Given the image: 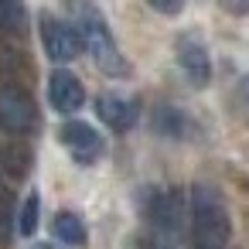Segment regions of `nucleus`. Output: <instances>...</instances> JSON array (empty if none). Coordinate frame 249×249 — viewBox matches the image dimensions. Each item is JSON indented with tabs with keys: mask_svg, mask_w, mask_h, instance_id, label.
<instances>
[{
	"mask_svg": "<svg viewBox=\"0 0 249 249\" xmlns=\"http://www.w3.org/2000/svg\"><path fill=\"white\" fill-rule=\"evenodd\" d=\"M191 246L195 249H225L229 246V208L222 201V195L208 184H195L191 188Z\"/></svg>",
	"mask_w": 249,
	"mask_h": 249,
	"instance_id": "f257e3e1",
	"label": "nucleus"
},
{
	"mask_svg": "<svg viewBox=\"0 0 249 249\" xmlns=\"http://www.w3.org/2000/svg\"><path fill=\"white\" fill-rule=\"evenodd\" d=\"M96 113H99V120H103L109 130H116V133H126V130H133V123H137V106H133L126 96H116V92L99 96V99H96Z\"/></svg>",
	"mask_w": 249,
	"mask_h": 249,
	"instance_id": "1a4fd4ad",
	"label": "nucleus"
},
{
	"mask_svg": "<svg viewBox=\"0 0 249 249\" xmlns=\"http://www.w3.org/2000/svg\"><path fill=\"white\" fill-rule=\"evenodd\" d=\"M79 35H82V45L92 52L96 65L106 72V75H126V62L120 55V45L109 31V24L99 18V11L92 7H79Z\"/></svg>",
	"mask_w": 249,
	"mask_h": 249,
	"instance_id": "7ed1b4c3",
	"label": "nucleus"
},
{
	"mask_svg": "<svg viewBox=\"0 0 249 249\" xmlns=\"http://www.w3.org/2000/svg\"><path fill=\"white\" fill-rule=\"evenodd\" d=\"M178 65L184 72V79L195 86V89H205L208 79H212V58H208V48L198 35H181L178 38Z\"/></svg>",
	"mask_w": 249,
	"mask_h": 249,
	"instance_id": "0eeeda50",
	"label": "nucleus"
},
{
	"mask_svg": "<svg viewBox=\"0 0 249 249\" xmlns=\"http://www.w3.org/2000/svg\"><path fill=\"white\" fill-rule=\"evenodd\" d=\"M52 232H55V239H62L65 246H86V242H89V229H86V222H82L75 212H58V215L52 218Z\"/></svg>",
	"mask_w": 249,
	"mask_h": 249,
	"instance_id": "9d476101",
	"label": "nucleus"
},
{
	"mask_svg": "<svg viewBox=\"0 0 249 249\" xmlns=\"http://www.w3.org/2000/svg\"><path fill=\"white\" fill-rule=\"evenodd\" d=\"M38 208H41V201H38V195L31 191L28 201H24V208H21V215H18L21 235H35V229H38Z\"/></svg>",
	"mask_w": 249,
	"mask_h": 249,
	"instance_id": "f8f14e48",
	"label": "nucleus"
},
{
	"mask_svg": "<svg viewBox=\"0 0 249 249\" xmlns=\"http://www.w3.org/2000/svg\"><path fill=\"white\" fill-rule=\"evenodd\" d=\"M48 99H52V109H58L62 116H72V113L82 109L86 89H82V82H79L72 72L58 69V72L48 75Z\"/></svg>",
	"mask_w": 249,
	"mask_h": 249,
	"instance_id": "6e6552de",
	"label": "nucleus"
},
{
	"mask_svg": "<svg viewBox=\"0 0 249 249\" xmlns=\"http://www.w3.org/2000/svg\"><path fill=\"white\" fill-rule=\"evenodd\" d=\"M58 140H62V147L72 154L75 164H96V160L103 157V137H99L89 123H82V120H69V123L58 130Z\"/></svg>",
	"mask_w": 249,
	"mask_h": 249,
	"instance_id": "423d86ee",
	"label": "nucleus"
},
{
	"mask_svg": "<svg viewBox=\"0 0 249 249\" xmlns=\"http://www.w3.org/2000/svg\"><path fill=\"white\" fill-rule=\"evenodd\" d=\"M41 45H45V52H48L52 62H72L82 52V35L69 21L41 14Z\"/></svg>",
	"mask_w": 249,
	"mask_h": 249,
	"instance_id": "20e7f679",
	"label": "nucleus"
},
{
	"mask_svg": "<svg viewBox=\"0 0 249 249\" xmlns=\"http://www.w3.org/2000/svg\"><path fill=\"white\" fill-rule=\"evenodd\" d=\"M150 242L157 249H184L188 235V201L181 191H157L150 205Z\"/></svg>",
	"mask_w": 249,
	"mask_h": 249,
	"instance_id": "f03ea898",
	"label": "nucleus"
},
{
	"mask_svg": "<svg viewBox=\"0 0 249 249\" xmlns=\"http://www.w3.org/2000/svg\"><path fill=\"white\" fill-rule=\"evenodd\" d=\"M35 249H52V246H45V242H38V246H35Z\"/></svg>",
	"mask_w": 249,
	"mask_h": 249,
	"instance_id": "4468645a",
	"label": "nucleus"
},
{
	"mask_svg": "<svg viewBox=\"0 0 249 249\" xmlns=\"http://www.w3.org/2000/svg\"><path fill=\"white\" fill-rule=\"evenodd\" d=\"M38 123V109L28 92L4 86L0 89V126L7 133H31Z\"/></svg>",
	"mask_w": 249,
	"mask_h": 249,
	"instance_id": "39448f33",
	"label": "nucleus"
},
{
	"mask_svg": "<svg viewBox=\"0 0 249 249\" xmlns=\"http://www.w3.org/2000/svg\"><path fill=\"white\" fill-rule=\"evenodd\" d=\"M24 24H28V11L21 4H14V0H0V31L21 35Z\"/></svg>",
	"mask_w": 249,
	"mask_h": 249,
	"instance_id": "9b49d317",
	"label": "nucleus"
},
{
	"mask_svg": "<svg viewBox=\"0 0 249 249\" xmlns=\"http://www.w3.org/2000/svg\"><path fill=\"white\" fill-rule=\"evenodd\" d=\"M150 7L157 14H181V4L178 0H150Z\"/></svg>",
	"mask_w": 249,
	"mask_h": 249,
	"instance_id": "ddd939ff",
	"label": "nucleus"
}]
</instances>
